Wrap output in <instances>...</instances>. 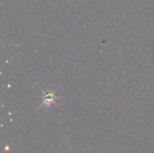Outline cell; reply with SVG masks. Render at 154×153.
<instances>
[{
  "label": "cell",
  "mask_w": 154,
  "mask_h": 153,
  "mask_svg": "<svg viewBox=\"0 0 154 153\" xmlns=\"http://www.w3.org/2000/svg\"><path fill=\"white\" fill-rule=\"evenodd\" d=\"M44 94V97H43V103L42 105H50V104H52L54 103V101H55V93L54 92H44L43 93Z\"/></svg>",
  "instance_id": "obj_1"
}]
</instances>
